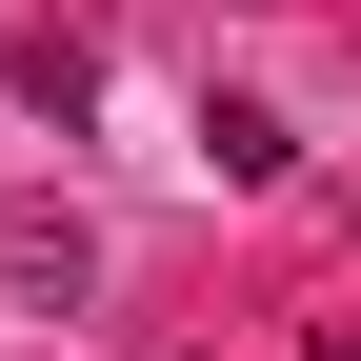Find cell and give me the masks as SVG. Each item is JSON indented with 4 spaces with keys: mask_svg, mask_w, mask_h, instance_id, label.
Wrapping results in <instances>:
<instances>
[{
    "mask_svg": "<svg viewBox=\"0 0 361 361\" xmlns=\"http://www.w3.org/2000/svg\"><path fill=\"white\" fill-rule=\"evenodd\" d=\"M80 281H101V241H80L61 201H40V221H0V301H80Z\"/></svg>",
    "mask_w": 361,
    "mask_h": 361,
    "instance_id": "cell-1",
    "label": "cell"
},
{
    "mask_svg": "<svg viewBox=\"0 0 361 361\" xmlns=\"http://www.w3.org/2000/svg\"><path fill=\"white\" fill-rule=\"evenodd\" d=\"M20 101H40V121H80V101H101V40H80V20H40V40H20Z\"/></svg>",
    "mask_w": 361,
    "mask_h": 361,
    "instance_id": "cell-2",
    "label": "cell"
}]
</instances>
